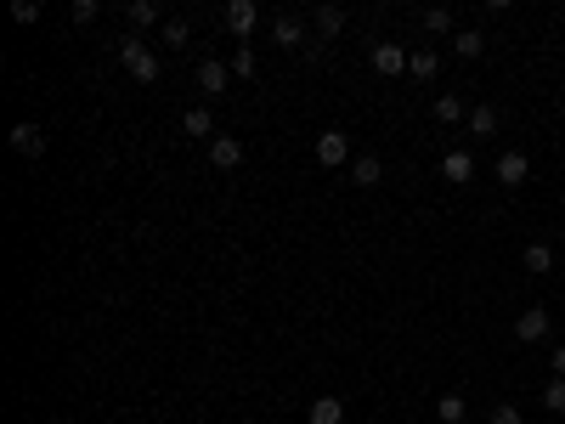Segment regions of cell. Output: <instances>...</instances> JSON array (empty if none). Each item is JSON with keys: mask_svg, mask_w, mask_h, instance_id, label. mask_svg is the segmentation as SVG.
<instances>
[{"mask_svg": "<svg viewBox=\"0 0 565 424\" xmlns=\"http://www.w3.org/2000/svg\"><path fill=\"white\" fill-rule=\"evenodd\" d=\"M119 62H124V69H131V79H136V85H153V79L164 74L159 51H153V46H141L136 34H124V40H119Z\"/></svg>", "mask_w": 565, "mask_h": 424, "instance_id": "6da1fadb", "label": "cell"}, {"mask_svg": "<svg viewBox=\"0 0 565 424\" xmlns=\"http://www.w3.org/2000/svg\"><path fill=\"white\" fill-rule=\"evenodd\" d=\"M317 164H323V170L351 164V136H345V131H323V136H317Z\"/></svg>", "mask_w": 565, "mask_h": 424, "instance_id": "7a4b0ae2", "label": "cell"}, {"mask_svg": "<svg viewBox=\"0 0 565 424\" xmlns=\"http://www.w3.org/2000/svg\"><path fill=\"white\" fill-rule=\"evenodd\" d=\"M226 29H232L238 40H249V34H255V23H260V6H255V0H226Z\"/></svg>", "mask_w": 565, "mask_h": 424, "instance_id": "3957f363", "label": "cell"}, {"mask_svg": "<svg viewBox=\"0 0 565 424\" xmlns=\"http://www.w3.org/2000/svg\"><path fill=\"white\" fill-rule=\"evenodd\" d=\"M515 339H520V346H537V339H549V311H542V306L520 311V317H515Z\"/></svg>", "mask_w": 565, "mask_h": 424, "instance_id": "277c9868", "label": "cell"}, {"mask_svg": "<svg viewBox=\"0 0 565 424\" xmlns=\"http://www.w3.org/2000/svg\"><path fill=\"white\" fill-rule=\"evenodd\" d=\"M492 176L504 181V187H520V181L532 176V159L520 153V147H509V153H497V170H492Z\"/></svg>", "mask_w": 565, "mask_h": 424, "instance_id": "5b68a950", "label": "cell"}, {"mask_svg": "<svg viewBox=\"0 0 565 424\" xmlns=\"http://www.w3.org/2000/svg\"><path fill=\"white\" fill-rule=\"evenodd\" d=\"M407 51L396 46V40H385V46H373V74H385V79H396V74H407Z\"/></svg>", "mask_w": 565, "mask_h": 424, "instance_id": "8992f818", "label": "cell"}, {"mask_svg": "<svg viewBox=\"0 0 565 424\" xmlns=\"http://www.w3.org/2000/svg\"><path fill=\"white\" fill-rule=\"evenodd\" d=\"M12 153H23V159H40L46 153V131H40V124H12Z\"/></svg>", "mask_w": 565, "mask_h": 424, "instance_id": "52a82bcc", "label": "cell"}, {"mask_svg": "<svg viewBox=\"0 0 565 424\" xmlns=\"http://www.w3.org/2000/svg\"><path fill=\"white\" fill-rule=\"evenodd\" d=\"M209 164H215V170H238L243 164V142L238 136H215V142H209Z\"/></svg>", "mask_w": 565, "mask_h": 424, "instance_id": "ba28073f", "label": "cell"}, {"mask_svg": "<svg viewBox=\"0 0 565 424\" xmlns=\"http://www.w3.org/2000/svg\"><path fill=\"white\" fill-rule=\"evenodd\" d=\"M351 181H357V187H379L385 181V159L379 153H357V159H351Z\"/></svg>", "mask_w": 565, "mask_h": 424, "instance_id": "9c48e42d", "label": "cell"}, {"mask_svg": "<svg viewBox=\"0 0 565 424\" xmlns=\"http://www.w3.org/2000/svg\"><path fill=\"white\" fill-rule=\"evenodd\" d=\"M226 79H232V62H198V91H209V97H221L226 91Z\"/></svg>", "mask_w": 565, "mask_h": 424, "instance_id": "30bf717a", "label": "cell"}, {"mask_svg": "<svg viewBox=\"0 0 565 424\" xmlns=\"http://www.w3.org/2000/svg\"><path fill=\"white\" fill-rule=\"evenodd\" d=\"M442 176H447L452 187H464V181H475V159L464 153V147H452V153H442Z\"/></svg>", "mask_w": 565, "mask_h": 424, "instance_id": "8fae6325", "label": "cell"}, {"mask_svg": "<svg viewBox=\"0 0 565 424\" xmlns=\"http://www.w3.org/2000/svg\"><path fill=\"white\" fill-rule=\"evenodd\" d=\"M271 40H278V46H300V40H305L300 12H278V17H271Z\"/></svg>", "mask_w": 565, "mask_h": 424, "instance_id": "7c38bea8", "label": "cell"}, {"mask_svg": "<svg viewBox=\"0 0 565 424\" xmlns=\"http://www.w3.org/2000/svg\"><path fill=\"white\" fill-rule=\"evenodd\" d=\"M305 424H345V401L340 396H317L311 413H305Z\"/></svg>", "mask_w": 565, "mask_h": 424, "instance_id": "4fadbf2b", "label": "cell"}, {"mask_svg": "<svg viewBox=\"0 0 565 424\" xmlns=\"http://www.w3.org/2000/svg\"><path fill=\"white\" fill-rule=\"evenodd\" d=\"M430 114H435V124H464V119H469V108H464V102H458L452 91L435 97V108H430Z\"/></svg>", "mask_w": 565, "mask_h": 424, "instance_id": "5bb4252c", "label": "cell"}, {"mask_svg": "<svg viewBox=\"0 0 565 424\" xmlns=\"http://www.w3.org/2000/svg\"><path fill=\"white\" fill-rule=\"evenodd\" d=\"M311 23H317L323 40H333V34L345 29V6H317V12H311Z\"/></svg>", "mask_w": 565, "mask_h": 424, "instance_id": "9a60e30c", "label": "cell"}, {"mask_svg": "<svg viewBox=\"0 0 565 424\" xmlns=\"http://www.w3.org/2000/svg\"><path fill=\"white\" fill-rule=\"evenodd\" d=\"M124 17H131V29H153V23H164V12L153 6V0H131V6H124Z\"/></svg>", "mask_w": 565, "mask_h": 424, "instance_id": "2e32d148", "label": "cell"}, {"mask_svg": "<svg viewBox=\"0 0 565 424\" xmlns=\"http://www.w3.org/2000/svg\"><path fill=\"white\" fill-rule=\"evenodd\" d=\"M181 131H187V136H209V142H215V114H209V108H187Z\"/></svg>", "mask_w": 565, "mask_h": 424, "instance_id": "e0dca14e", "label": "cell"}, {"mask_svg": "<svg viewBox=\"0 0 565 424\" xmlns=\"http://www.w3.org/2000/svg\"><path fill=\"white\" fill-rule=\"evenodd\" d=\"M435 69H442V51H435V46L413 51V62H407V74H413V79H435Z\"/></svg>", "mask_w": 565, "mask_h": 424, "instance_id": "ac0fdd59", "label": "cell"}, {"mask_svg": "<svg viewBox=\"0 0 565 424\" xmlns=\"http://www.w3.org/2000/svg\"><path fill=\"white\" fill-rule=\"evenodd\" d=\"M464 413H469V401L458 391H447L442 401H435V419H442V424H464Z\"/></svg>", "mask_w": 565, "mask_h": 424, "instance_id": "d6986e66", "label": "cell"}, {"mask_svg": "<svg viewBox=\"0 0 565 424\" xmlns=\"http://www.w3.org/2000/svg\"><path fill=\"white\" fill-rule=\"evenodd\" d=\"M452 51H458V57H469V62H475L480 51H487V40H480V29H458V34H452Z\"/></svg>", "mask_w": 565, "mask_h": 424, "instance_id": "ffe728a7", "label": "cell"}, {"mask_svg": "<svg viewBox=\"0 0 565 424\" xmlns=\"http://www.w3.org/2000/svg\"><path fill=\"white\" fill-rule=\"evenodd\" d=\"M469 136H492L497 131V108H487V102H480V108H469Z\"/></svg>", "mask_w": 565, "mask_h": 424, "instance_id": "44dd1931", "label": "cell"}, {"mask_svg": "<svg viewBox=\"0 0 565 424\" xmlns=\"http://www.w3.org/2000/svg\"><path fill=\"white\" fill-rule=\"evenodd\" d=\"M418 23H424L430 34H458V29H452V12H447V6H430L424 17H418Z\"/></svg>", "mask_w": 565, "mask_h": 424, "instance_id": "7402d4cb", "label": "cell"}, {"mask_svg": "<svg viewBox=\"0 0 565 424\" xmlns=\"http://www.w3.org/2000/svg\"><path fill=\"white\" fill-rule=\"evenodd\" d=\"M520 261H526V272H549V266H554V249H549V244H526V254H520Z\"/></svg>", "mask_w": 565, "mask_h": 424, "instance_id": "603a6c76", "label": "cell"}, {"mask_svg": "<svg viewBox=\"0 0 565 424\" xmlns=\"http://www.w3.org/2000/svg\"><path fill=\"white\" fill-rule=\"evenodd\" d=\"M187 34H193V23H187V17H164V46H187Z\"/></svg>", "mask_w": 565, "mask_h": 424, "instance_id": "cb8c5ba5", "label": "cell"}, {"mask_svg": "<svg viewBox=\"0 0 565 424\" xmlns=\"http://www.w3.org/2000/svg\"><path fill=\"white\" fill-rule=\"evenodd\" d=\"M542 408H549V413H565V379H549V391H542Z\"/></svg>", "mask_w": 565, "mask_h": 424, "instance_id": "d4e9b609", "label": "cell"}, {"mask_svg": "<svg viewBox=\"0 0 565 424\" xmlns=\"http://www.w3.org/2000/svg\"><path fill=\"white\" fill-rule=\"evenodd\" d=\"M232 74H238V79L255 74V51H249V46H238V51H232Z\"/></svg>", "mask_w": 565, "mask_h": 424, "instance_id": "484cf974", "label": "cell"}, {"mask_svg": "<svg viewBox=\"0 0 565 424\" xmlns=\"http://www.w3.org/2000/svg\"><path fill=\"white\" fill-rule=\"evenodd\" d=\"M12 23H40V0H17V6H12Z\"/></svg>", "mask_w": 565, "mask_h": 424, "instance_id": "4316f807", "label": "cell"}, {"mask_svg": "<svg viewBox=\"0 0 565 424\" xmlns=\"http://www.w3.org/2000/svg\"><path fill=\"white\" fill-rule=\"evenodd\" d=\"M68 17H74L79 29H86V23H96V0H74V6H68Z\"/></svg>", "mask_w": 565, "mask_h": 424, "instance_id": "83f0119b", "label": "cell"}, {"mask_svg": "<svg viewBox=\"0 0 565 424\" xmlns=\"http://www.w3.org/2000/svg\"><path fill=\"white\" fill-rule=\"evenodd\" d=\"M492 424H526V419H520L515 401H504V408H492Z\"/></svg>", "mask_w": 565, "mask_h": 424, "instance_id": "f1b7e54d", "label": "cell"}, {"mask_svg": "<svg viewBox=\"0 0 565 424\" xmlns=\"http://www.w3.org/2000/svg\"><path fill=\"white\" fill-rule=\"evenodd\" d=\"M549 368H554V379H565V346H554V356H549Z\"/></svg>", "mask_w": 565, "mask_h": 424, "instance_id": "f546056e", "label": "cell"}]
</instances>
